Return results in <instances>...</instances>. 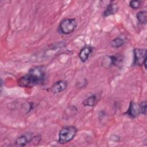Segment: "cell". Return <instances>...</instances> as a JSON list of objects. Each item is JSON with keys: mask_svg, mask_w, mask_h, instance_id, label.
<instances>
[{"mask_svg": "<svg viewBox=\"0 0 147 147\" xmlns=\"http://www.w3.org/2000/svg\"><path fill=\"white\" fill-rule=\"evenodd\" d=\"M78 129L74 126H66L61 129L59 134L58 142L64 144L72 141L75 137Z\"/></svg>", "mask_w": 147, "mask_h": 147, "instance_id": "2", "label": "cell"}, {"mask_svg": "<svg viewBox=\"0 0 147 147\" xmlns=\"http://www.w3.org/2000/svg\"><path fill=\"white\" fill-rule=\"evenodd\" d=\"M139 107L140 114H142L145 115L146 114V102L143 101L141 102V103L139 105Z\"/></svg>", "mask_w": 147, "mask_h": 147, "instance_id": "15", "label": "cell"}, {"mask_svg": "<svg viewBox=\"0 0 147 147\" xmlns=\"http://www.w3.org/2000/svg\"><path fill=\"white\" fill-rule=\"evenodd\" d=\"M96 101H97V96L96 95L93 94L92 95L89 96L87 98H86L83 102V105L84 106L93 107L95 105Z\"/></svg>", "mask_w": 147, "mask_h": 147, "instance_id": "12", "label": "cell"}, {"mask_svg": "<svg viewBox=\"0 0 147 147\" xmlns=\"http://www.w3.org/2000/svg\"><path fill=\"white\" fill-rule=\"evenodd\" d=\"M125 114L129 116L130 118H136L140 114L139 105H138L136 102L133 101H131L130 102L128 110Z\"/></svg>", "mask_w": 147, "mask_h": 147, "instance_id": "6", "label": "cell"}, {"mask_svg": "<svg viewBox=\"0 0 147 147\" xmlns=\"http://www.w3.org/2000/svg\"><path fill=\"white\" fill-rule=\"evenodd\" d=\"M137 18L141 24H146L147 22V12L146 10L140 11L137 13Z\"/></svg>", "mask_w": 147, "mask_h": 147, "instance_id": "13", "label": "cell"}, {"mask_svg": "<svg viewBox=\"0 0 147 147\" xmlns=\"http://www.w3.org/2000/svg\"><path fill=\"white\" fill-rule=\"evenodd\" d=\"M45 78V69L42 66H37L30 69L28 74L21 76L17 81L21 87H33L42 84Z\"/></svg>", "mask_w": 147, "mask_h": 147, "instance_id": "1", "label": "cell"}, {"mask_svg": "<svg viewBox=\"0 0 147 147\" xmlns=\"http://www.w3.org/2000/svg\"><path fill=\"white\" fill-rule=\"evenodd\" d=\"M77 25L78 23L76 19L66 18L60 22L58 31L63 34H69L74 32Z\"/></svg>", "mask_w": 147, "mask_h": 147, "instance_id": "3", "label": "cell"}, {"mask_svg": "<svg viewBox=\"0 0 147 147\" xmlns=\"http://www.w3.org/2000/svg\"><path fill=\"white\" fill-rule=\"evenodd\" d=\"M119 6L117 2L114 1H111L107 5L106 9L103 12V16L105 17H109L110 16L115 14L118 10Z\"/></svg>", "mask_w": 147, "mask_h": 147, "instance_id": "8", "label": "cell"}, {"mask_svg": "<svg viewBox=\"0 0 147 147\" xmlns=\"http://www.w3.org/2000/svg\"><path fill=\"white\" fill-rule=\"evenodd\" d=\"M134 59L133 65L134 66L144 65L146 68V50L145 49L136 48L133 51Z\"/></svg>", "mask_w": 147, "mask_h": 147, "instance_id": "4", "label": "cell"}, {"mask_svg": "<svg viewBox=\"0 0 147 147\" xmlns=\"http://www.w3.org/2000/svg\"><path fill=\"white\" fill-rule=\"evenodd\" d=\"M122 61V59L120 56L111 55L105 57L102 64L106 68H109L112 66H117Z\"/></svg>", "mask_w": 147, "mask_h": 147, "instance_id": "5", "label": "cell"}, {"mask_svg": "<svg viewBox=\"0 0 147 147\" xmlns=\"http://www.w3.org/2000/svg\"><path fill=\"white\" fill-rule=\"evenodd\" d=\"M67 87V82L65 80H59L54 83L51 87V91L54 94H58L64 91Z\"/></svg>", "mask_w": 147, "mask_h": 147, "instance_id": "7", "label": "cell"}, {"mask_svg": "<svg viewBox=\"0 0 147 147\" xmlns=\"http://www.w3.org/2000/svg\"><path fill=\"white\" fill-rule=\"evenodd\" d=\"M126 41V37L123 34H122L117 37L111 41V46L114 48H118L125 44Z\"/></svg>", "mask_w": 147, "mask_h": 147, "instance_id": "11", "label": "cell"}, {"mask_svg": "<svg viewBox=\"0 0 147 147\" xmlns=\"http://www.w3.org/2000/svg\"><path fill=\"white\" fill-rule=\"evenodd\" d=\"M141 4V1H131L129 3L130 7L133 9H138Z\"/></svg>", "mask_w": 147, "mask_h": 147, "instance_id": "14", "label": "cell"}, {"mask_svg": "<svg viewBox=\"0 0 147 147\" xmlns=\"http://www.w3.org/2000/svg\"><path fill=\"white\" fill-rule=\"evenodd\" d=\"M92 47L90 46H85L80 50L79 57L82 62H86L88 60L90 54L92 52Z\"/></svg>", "mask_w": 147, "mask_h": 147, "instance_id": "10", "label": "cell"}, {"mask_svg": "<svg viewBox=\"0 0 147 147\" xmlns=\"http://www.w3.org/2000/svg\"><path fill=\"white\" fill-rule=\"evenodd\" d=\"M32 137L33 136L31 133H26L18 137L16 140L15 144L17 146H25L30 142Z\"/></svg>", "mask_w": 147, "mask_h": 147, "instance_id": "9", "label": "cell"}]
</instances>
